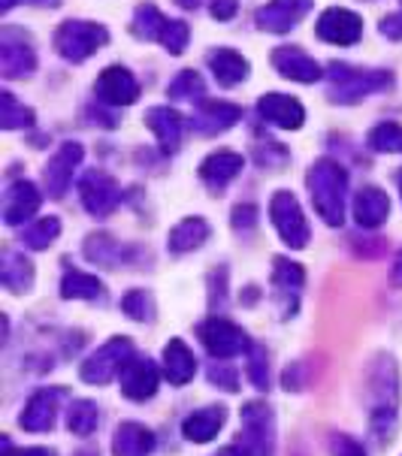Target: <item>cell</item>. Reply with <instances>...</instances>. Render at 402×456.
<instances>
[{"label":"cell","mask_w":402,"mask_h":456,"mask_svg":"<svg viewBox=\"0 0 402 456\" xmlns=\"http://www.w3.org/2000/svg\"><path fill=\"white\" fill-rule=\"evenodd\" d=\"M393 278H397V284H402V251H399L397 263H393Z\"/></svg>","instance_id":"48"},{"label":"cell","mask_w":402,"mask_h":456,"mask_svg":"<svg viewBox=\"0 0 402 456\" xmlns=\"http://www.w3.org/2000/svg\"><path fill=\"white\" fill-rule=\"evenodd\" d=\"M242 167H245L242 154H236V151H212L203 160V164H200V179H203L209 188L221 191L224 184H230L239 173H242Z\"/></svg>","instance_id":"22"},{"label":"cell","mask_w":402,"mask_h":456,"mask_svg":"<svg viewBox=\"0 0 402 456\" xmlns=\"http://www.w3.org/2000/svg\"><path fill=\"white\" fill-rule=\"evenodd\" d=\"M176 4H179L182 10H197V6H200V0H176Z\"/></svg>","instance_id":"49"},{"label":"cell","mask_w":402,"mask_h":456,"mask_svg":"<svg viewBox=\"0 0 402 456\" xmlns=\"http://www.w3.org/2000/svg\"><path fill=\"white\" fill-rule=\"evenodd\" d=\"M0 69L6 79H25L37 69V52L30 37L19 28L0 30Z\"/></svg>","instance_id":"7"},{"label":"cell","mask_w":402,"mask_h":456,"mask_svg":"<svg viewBox=\"0 0 402 456\" xmlns=\"http://www.w3.org/2000/svg\"><path fill=\"white\" fill-rule=\"evenodd\" d=\"M164 372L169 378L173 387H185V384L194 378L197 372V360L188 351V345L182 338H169V345L164 347Z\"/></svg>","instance_id":"25"},{"label":"cell","mask_w":402,"mask_h":456,"mask_svg":"<svg viewBox=\"0 0 402 456\" xmlns=\"http://www.w3.org/2000/svg\"><path fill=\"white\" fill-rule=\"evenodd\" d=\"M158 384H160V375H158V366L149 360V357H134L121 369V393L134 402H145L158 393Z\"/></svg>","instance_id":"16"},{"label":"cell","mask_w":402,"mask_h":456,"mask_svg":"<svg viewBox=\"0 0 402 456\" xmlns=\"http://www.w3.org/2000/svg\"><path fill=\"white\" fill-rule=\"evenodd\" d=\"M152 447H154L152 429L139 427V423H121V427L115 429V438H112L115 456H149Z\"/></svg>","instance_id":"26"},{"label":"cell","mask_w":402,"mask_h":456,"mask_svg":"<svg viewBox=\"0 0 402 456\" xmlns=\"http://www.w3.org/2000/svg\"><path fill=\"white\" fill-rule=\"evenodd\" d=\"M206 61H209V69H212L215 82L224 85V88H234V85L249 79V61L234 49H215V52H209Z\"/></svg>","instance_id":"23"},{"label":"cell","mask_w":402,"mask_h":456,"mask_svg":"<svg viewBox=\"0 0 402 456\" xmlns=\"http://www.w3.org/2000/svg\"><path fill=\"white\" fill-rule=\"evenodd\" d=\"M239 118H242V106L227 103V100H203V103H197L191 127H194L197 134L215 136V134L230 130Z\"/></svg>","instance_id":"15"},{"label":"cell","mask_w":402,"mask_h":456,"mask_svg":"<svg viewBox=\"0 0 402 456\" xmlns=\"http://www.w3.org/2000/svg\"><path fill=\"white\" fill-rule=\"evenodd\" d=\"M79 456H97V453H94V451H82Z\"/></svg>","instance_id":"50"},{"label":"cell","mask_w":402,"mask_h":456,"mask_svg":"<svg viewBox=\"0 0 402 456\" xmlns=\"http://www.w3.org/2000/svg\"><path fill=\"white\" fill-rule=\"evenodd\" d=\"M269 218H273L284 245H291V248H306L308 224H306L303 208L297 203V197H293L291 191H275L273 200H269Z\"/></svg>","instance_id":"6"},{"label":"cell","mask_w":402,"mask_h":456,"mask_svg":"<svg viewBox=\"0 0 402 456\" xmlns=\"http://www.w3.org/2000/svg\"><path fill=\"white\" fill-rule=\"evenodd\" d=\"M312 6L315 0H269L267 6L254 12V21L267 34H288L312 12Z\"/></svg>","instance_id":"10"},{"label":"cell","mask_w":402,"mask_h":456,"mask_svg":"<svg viewBox=\"0 0 402 456\" xmlns=\"http://www.w3.org/2000/svg\"><path fill=\"white\" fill-rule=\"evenodd\" d=\"M79 197H82V206L88 208L94 218H106V215L115 212V206L121 203L119 182H115L112 175L100 173V169H91V173L82 175Z\"/></svg>","instance_id":"9"},{"label":"cell","mask_w":402,"mask_h":456,"mask_svg":"<svg viewBox=\"0 0 402 456\" xmlns=\"http://www.w3.org/2000/svg\"><path fill=\"white\" fill-rule=\"evenodd\" d=\"M273 67L278 69L282 79L303 82V85L318 82L324 76L318 61H315L312 55H306L303 49H297V45H278V49L273 52Z\"/></svg>","instance_id":"14"},{"label":"cell","mask_w":402,"mask_h":456,"mask_svg":"<svg viewBox=\"0 0 402 456\" xmlns=\"http://www.w3.org/2000/svg\"><path fill=\"white\" fill-rule=\"evenodd\" d=\"M224 420H227V411H224L221 405H212V408H200L191 417H185L182 423V432L188 442L194 444H206L212 442L215 436H218V429L224 427Z\"/></svg>","instance_id":"24"},{"label":"cell","mask_w":402,"mask_h":456,"mask_svg":"<svg viewBox=\"0 0 402 456\" xmlns=\"http://www.w3.org/2000/svg\"><path fill=\"white\" fill-rule=\"evenodd\" d=\"M206 239H209V224L203 218H185V221L176 224L173 230H169L167 245H169V251H173V254H185V251L200 248Z\"/></svg>","instance_id":"28"},{"label":"cell","mask_w":402,"mask_h":456,"mask_svg":"<svg viewBox=\"0 0 402 456\" xmlns=\"http://www.w3.org/2000/svg\"><path fill=\"white\" fill-rule=\"evenodd\" d=\"M58 233H61V221L58 218H43V221H37L34 227L25 230L21 242H25L28 248H34V251H43V248H49V245L55 242Z\"/></svg>","instance_id":"37"},{"label":"cell","mask_w":402,"mask_h":456,"mask_svg":"<svg viewBox=\"0 0 402 456\" xmlns=\"http://www.w3.org/2000/svg\"><path fill=\"white\" fill-rule=\"evenodd\" d=\"M145 125L152 127V134L158 136L160 149L167 154H173L179 149L182 134H185V118L176 110H169V106H152V110L145 112Z\"/></svg>","instance_id":"20"},{"label":"cell","mask_w":402,"mask_h":456,"mask_svg":"<svg viewBox=\"0 0 402 456\" xmlns=\"http://www.w3.org/2000/svg\"><path fill=\"white\" fill-rule=\"evenodd\" d=\"M366 142L373 151L397 154V151H402V127L393 125V121H381V125H375L373 130H369Z\"/></svg>","instance_id":"36"},{"label":"cell","mask_w":402,"mask_h":456,"mask_svg":"<svg viewBox=\"0 0 402 456\" xmlns=\"http://www.w3.org/2000/svg\"><path fill=\"white\" fill-rule=\"evenodd\" d=\"M0 281H4V288L12 293L30 290V284H34V266H30V260L25 254H19V251L4 254V263H0Z\"/></svg>","instance_id":"27"},{"label":"cell","mask_w":402,"mask_h":456,"mask_svg":"<svg viewBox=\"0 0 402 456\" xmlns=\"http://www.w3.org/2000/svg\"><path fill=\"white\" fill-rule=\"evenodd\" d=\"M64 396V390H40L28 399L25 411H21V427L28 432H49L55 427L58 417V402Z\"/></svg>","instance_id":"19"},{"label":"cell","mask_w":402,"mask_h":456,"mask_svg":"<svg viewBox=\"0 0 402 456\" xmlns=\"http://www.w3.org/2000/svg\"><path fill=\"white\" fill-rule=\"evenodd\" d=\"M308 194H312L315 212L321 215L330 227H342L345 221V191H348V175L336 160H315L312 169L306 175Z\"/></svg>","instance_id":"1"},{"label":"cell","mask_w":402,"mask_h":456,"mask_svg":"<svg viewBox=\"0 0 402 456\" xmlns=\"http://www.w3.org/2000/svg\"><path fill=\"white\" fill-rule=\"evenodd\" d=\"M82 154L85 151H82L79 142H64L55 154H52L49 164H45L43 179H45V188H49V194L55 197V200L67 194L70 182H73L76 167L82 164Z\"/></svg>","instance_id":"13"},{"label":"cell","mask_w":402,"mask_h":456,"mask_svg":"<svg viewBox=\"0 0 402 456\" xmlns=\"http://www.w3.org/2000/svg\"><path fill=\"white\" fill-rule=\"evenodd\" d=\"M167 94L173 100H194V103H203L206 85L200 79L197 69H182V73L167 85Z\"/></svg>","instance_id":"35"},{"label":"cell","mask_w":402,"mask_h":456,"mask_svg":"<svg viewBox=\"0 0 402 456\" xmlns=\"http://www.w3.org/2000/svg\"><path fill=\"white\" fill-rule=\"evenodd\" d=\"M125 254L127 251L106 233H94V236L85 239V257L94 260V263H103V266H119Z\"/></svg>","instance_id":"31"},{"label":"cell","mask_w":402,"mask_h":456,"mask_svg":"<svg viewBox=\"0 0 402 456\" xmlns=\"http://www.w3.org/2000/svg\"><path fill=\"white\" fill-rule=\"evenodd\" d=\"M197 336H200V342H203V347L212 354L215 360L236 357V354H242V351H249V347H251L249 336H245L236 323H230L224 318H212V321L200 323Z\"/></svg>","instance_id":"8"},{"label":"cell","mask_w":402,"mask_h":456,"mask_svg":"<svg viewBox=\"0 0 402 456\" xmlns=\"http://www.w3.org/2000/svg\"><path fill=\"white\" fill-rule=\"evenodd\" d=\"M34 125V110L21 106L10 91H0V127L4 130H19Z\"/></svg>","instance_id":"34"},{"label":"cell","mask_w":402,"mask_h":456,"mask_svg":"<svg viewBox=\"0 0 402 456\" xmlns=\"http://www.w3.org/2000/svg\"><path fill=\"white\" fill-rule=\"evenodd\" d=\"M397 182H399V194H402V173L397 175Z\"/></svg>","instance_id":"51"},{"label":"cell","mask_w":402,"mask_h":456,"mask_svg":"<svg viewBox=\"0 0 402 456\" xmlns=\"http://www.w3.org/2000/svg\"><path fill=\"white\" fill-rule=\"evenodd\" d=\"M354 218L366 230L381 227V224L390 218V197L384 194L381 188H375V184L360 188L357 197H354Z\"/></svg>","instance_id":"21"},{"label":"cell","mask_w":402,"mask_h":456,"mask_svg":"<svg viewBox=\"0 0 402 456\" xmlns=\"http://www.w3.org/2000/svg\"><path fill=\"white\" fill-rule=\"evenodd\" d=\"M61 297L64 299H103L106 290L97 275H85L79 269H73V273H67L64 281H61Z\"/></svg>","instance_id":"30"},{"label":"cell","mask_w":402,"mask_h":456,"mask_svg":"<svg viewBox=\"0 0 402 456\" xmlns=\"http://www.w3.org/2000/svg\"><path fill=\"white\" fill-rule=\"evenodd\" d=\"M327 79H330V100L342 106L360 103L363 97L393 85V76L388 69H360L351 64H339V61L327 67Z\"/></svg>","instance_id":"2"},{"label":"cell","mask_w":402,"mask_h":456,"mask_svg":"<svg viewBox=\"0 0 402 456\" xmlns=\"http://www.w3.org/2000/svg\"><path fill=\"white\" fill-rule=\"evenodd\" d=\"M97 423H100V411H97V405L94 402H88V399H76L73 405L67 408V427L73 436H91V432L97 429Z\"/></svg>","instance_id":"32"},{"label":"cell","mask_w":402,"mask_h":456,"mask_svg":"<svg viewBox=\"0 0 402 456\" xmlns=\"http://www.w3.org/2000/svg\"><path fill=\"white\" fill-rule=\"evenodd\" d=\"M43 197L37 191L34 182H15L6 188L4 194V221L15 227V224H25L28 218H34L37 208H40Z\"/></svg>","instance_id":"18"},{"label":"cell","mask_w":402,"mask_h":456,"mask_svg":"<svg viewBox=\"0 0 402 456\" xmlns=\"http://www.w3.org/2000/svg\"><path fill=\"white\" fill-rule=\"evenodd\" d=\"M4 447H6V453L4 456H55L52 451H43V447H28V451H10V442H4Z\"/></svg>","instance_id":"46"},{"label":"cell","mask_w":402,"mask_h":456,"mask_svg":"<svg viewBox=\"0 0 402 456\" xmlns=\"http://www.w3.org/2000/svg\"><path fill=\"white\" fill-rule=\"evenodd\" d=\"M275 451V423L273 411L260 402H249L242 408V432L234 442V447H227V456H273Z\"/></svg>","instance_id":"3"},{"label":"cell","mask_w":402,"mask_h":456,"mask_svg":"<svg viewBox=\"0 0 402 456\" xmlns=\"http://www.w3.org/2000/svg\"><path fill=\"white\" fill-rule=\"evenodd\" d=\"M130 360H134V345L119 336V338H110L103 347H97V351L82 362L79 375H82L85 384H94V387H100V384L112 381V378L119 375Z\"/></svg>","instance_id":"5"},{"label":"cell","mask_w":402,"mask_h":456,"mask_svg":"<svg viewBox=\"0 0 402 456\" xmlns=\"http://www.w3.org/2000/svg\"><path fill=\"white\" fill-rule=\"evenodd\" d=\"M121 308H125V314L134 321H152L154 318V303L145 290H130L127 297L121 299Z\"/></svg>","instance_id":"39"},{"label":"cell","mask_w":402,"mask_h":456,"mask_svg":"<svg viewBox=\"0 0 402 456\" xmlns=\"http://www.w3.org/2000/svg\"><path fill=\"white\" fill-rule=\"evenodd\" d=\"M12 4H15V0H4V6H0V10L10 12V10H12ZM21 4H30V6H58L61 0H21Z\"/></svg>","instance_id":"47"},{"label":"cell","mask_w":402,"mask_h":456,"mask_svg":"<svg viewBox=\"0 0 402 456\" xmlns=\"http://www.w3.org/2000/svg\"><path fill=\"white\" fill-rule=\"evenodd\" d=\"M315 34H318L324 43L354 45L363 37V19L357 12L345 10V6H330V10L321 12L318 25H315Z\"/></svg>","instance_id":"11"},{"label":"cell","mask_w":402,"mask_h":456,"mask_svg":"<svg viewBox=\"0 0 402 456\" xmlns=\"http://www.w3.org/2000/svg\"><path fill=\"white\" fill-rule=\"evenodd\" d=\"M110 43V30L97 21L70 19L55 30V52L70 64H82Z\"/></svg>","instance_id":"4"},{"label":"cell","mask_w":402,"mask_h":456,"mask_svg":"<svg viewBox=\"0 0 402 456\" xmlns=\"http://www.w3.org/2000/svg\"><path fill=\"white\" fill-rule=\"evenodd\" d=\"M188 40H191V28L182 19H169L164 34H160V45H164L169 55H182L188 49Z\"/></svg>","instance_id":"38"},{"label":"cell","mask_w":402,"mask_h":456,"mask_svg":"<svg viewBox=\"0 0 402 456\" xmlns=\"http://www.w3.org/2000/svg\"><path fill=\"white\" fill-rule=\"evenodd\" d=\"M330 451H333V456H366L363 444L354 442L351 436H333V442H330Z\"/></svg>","instance_id":"42"},{"label":"cell","mask_w":402,"mask_h":456,"mask_svg":"<svg viewBox=\"0 0 402 456\" xmlns=\"http://www.w3.org/2000/svg\"><path fill=\"white\" fill-rule=\"evenodd\" d=\"M388 40H402V12H393V15H384L381 25H378Z\"/></svg>","instance_id":"44"},{"label":"cell","mask_w":402,"mask_h":456,"mask_svg":"<svg viewBox=\"0 0 402 456\" xmlns=\"http://www.w3.org/2000/svg\"><path fill=\"white\" fill-rule=\"evenodd\" d=\"M258 112L264 115V121L282 127V130H299L306 121V110L297 97L278 94V91H269L258 100Z\"/></svg>","instance_id":"17"},{"label":"cell","mask_w":402,"mask_h":456,"mask_svg":"<svg viewBox=\"0 0 402 456\" xmlns=\"http://www.w3.org/2000/svg\"><path fill=\"white\" fill-rule=\"evenodd\" d=\"M239 10V0H212V15L218 21H230Z\"/></svg>","instance_id":"45"},{"label":"cell","mask_w":402,"mask_h":456,"mask_svg":"<svg viewBox=\"0 0 402 456\" xmlns=\"http://www.w3.org/2000/svg\"><path fill=\"white\" fill-rule=\"evenodd\" d=\"M167 21L169 19L154 4H139L136 10H134V21H130V30H134V37H139V40H160V34H164Z\"/></svg>","instance_id":"29"},{"label":"cell","mask_w":402,"mask_h":456,"mask_svg":"<svg viewBox=\"0 0 402 456\" xmlns=\"http://www.w3.org/2000/svg\"><path fill=\"white\" fill-rule=\"evenodd\" d=\"M249 378L258 390L269 387V362H267V351L260 345L249 347Z\"/></svg>","instance_id":"40"},{"label":"cell","mask_w":402,"mask_h":456,"mask_svg":"<svg viewBox=\"0 0 402 456\" xmlns=\"http://www.w3.org/2000/svg\"><path fill=\"white\" fill-rule=\"evenodd\" d=\"M94 94L97 100H103V103H110V106H130L139 100V82L127 67L112 64L97 76Z\"/></svg>","instance_id":"12"},{"label":"cell","mask_w":402,"mask_h":456,"mask_svg":"<svg viewBox=\"0 0 402 456\" xmlns=\"http://www.w3.org/2000/svg\"><path fill=\"white\" fill-rule=\"evenodd\" d=\"M209 381L215 384V387H224V390H239V378H236V372L230 366H224V362H212L209 366Z\"/></svg>","instance_id":"41"},{"label":"cell","mask_w":402,"mask_h":456,"mask_svg":"<svg viewBox=\"0 0 402 456\" xmlns=\"http://www.w3.org/2000/svg\"><path fill=\"white\" fill-rule=\"evenodd\" d=\"M258 224V208L254 206H236L234 208V230H251Z\"/></svg>","instance_id":"43"},{"label":"cell","mask_w":402,"mask_h":456,"mask_svg":"<svg viewBox=\"0 0 402 456\" xmlns=\"http://www.w3.org/2000/svg\"><path fill=\"white\" fill-rule=\"evenodd\" d=\"M273 284L278 288V293H293V297H297L299 288L306 284L303 266L288 257H275L273 260Z\"/></svg>","instance_id":"33"}]
</instances>
